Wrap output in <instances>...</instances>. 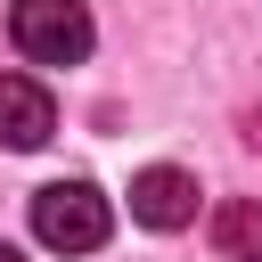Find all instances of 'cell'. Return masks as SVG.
<instances>
[{"mask_svg":"<svg viewBox=\"0 0 262 262\" xmlns=\"http://www.w3.org/2000/svg\"><path fill=\"white\" fill-rule=\"evenodd\" d=\"M49 131H57V98L33 74H0V139L8 147H49Z\"/></svg>","mask_w":262,"mask_h":262,"instance_id":"obj_4","label":"cell"},{"mask_svg":"<svg viewBox=\"0 0 262 262\" xmlns=\"http://www.w3.org/2000/svg\"><path fill=\"white\" fill-rule=\"evenodd\" d=\"M246 139H254V147H262V115H246Z\"/></svg>","mask_w":262,"mask_h":262,"instance_id":"obj_6","label":"cell"},{"mask_svg":"<svg viewBox=\"0 0 262 262\" xmlns=\"http://www.w3.org/2000/svg\"><path fill=\"white\" fill-rule=\"evenodd\" d=\"M8 41H16L25 66H82L98 25H90L82 0H16L8 8Z\"/></svg>","mask_w":262,"mask_h":262,"instance_id":"obj_1","label":"cell"},{"mask_svg":"<svg viewBox=\"0 0 262 262\" xmlns=\"http://www.w3.org/2000/svg\"><path fill=\"white\" fill-rule=\"evenodd\" d=\"M106 229H115V213H106V196H98L90 180H49V188L33 196V237H41L49 254H98Z\"/></svg>","mask_w":262,"mask_h":262,"instance_id":"obj_2","label":"cell"},{"mask_svg":"<svg viewBox=\"0 0 262 262\" xmlns=\"http://www.w3.org/2000/svg\"><path fill=\"white\" fill-rule=\"evenodd\" d=\"M229 262H262V254H229Z\"/></svg>","mask_w":262,"mask_h":262,"instance_id":"obj_8","label":"cell"},{"mask_svg":"<svg viewBox=\"0 0 262 262\" xmlns=\"http://www.w3.org/2000/svg\"><path fill=\"white\" fill-rule=\"evenodd\" d=\"M0 262H25V254H16V246H8V237H0Z\"/></svg>","mask_w":262,"mask_h":262,"instance_id":"obj_7","label":"cell"},{"mask_svg":"<svg viewBox=\"0 0 262 262\" xmlns=\"http://www.w3.org/2000/svg\"><path fill=\"white\" fill-rule=\"evenodd\" d=\"M213 246L221 254H262V196H237L213 213Z\"/></svg>","mask_w":262,"mask_h":262,"instance_id":"obj_5","label":"cell"},{"mask_svg":"<svg viewBox=\"0 0 262 262\" xmlns=\"http://www.w3.org/2000/svg\"><path fill=\"white\" fill-rule=\"evenodd\" d=\"M131 221H147V229H188V221H196V180H188L180 164H147V172L131 180Z\"/></svg>","mask_w":262,"mask_h":262,"instance_id":"obj_3","label":"cell"}]
</instances>
